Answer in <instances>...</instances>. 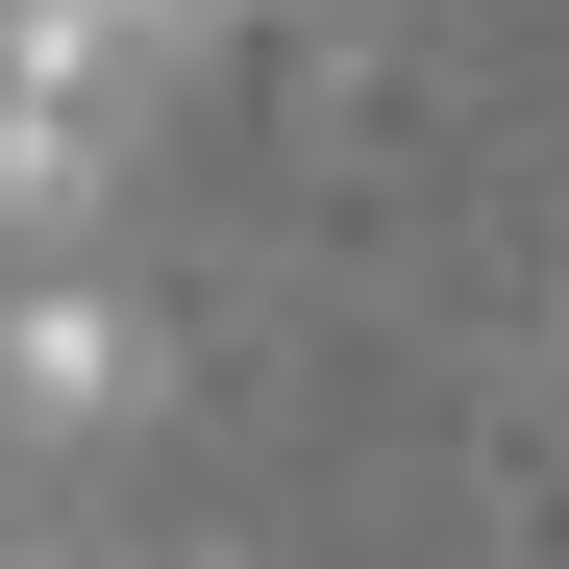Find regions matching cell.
<instances>
[{"instance_id": "cell-1", "label": "cell", "mask_w": 569, "mask_h": 569, "mask_svg": "<svg viewBox=\"0 0 569 569\" xmlns=\"http://www.w3.org/2000/svg\"><path fill=\"white\" fill-rule=\"evenodd\" d=\"M149 0H0V248L74 272V223L124 199V124H149Z\"/></svg>"}, {"instance_id": "cell-2", "label": "cell", "mask_w": 569, "mask_h": 569, "mask_svg": "<svg viewBox=\"0 0 569 569\" xmlns=\"http://www.w3.org/2000/svg\"><path fill=\"white\" fill-rule=\"evenodd\" d=\"M149 371H173V322L124 272H0V446H124Z\"/></svg>"}, {"instance_id": "cell-3", "label": "cell", "mask_w": 569, "mask_h": 569, "mask_svg": "<svg viewBox=\"0 0 569 569\" xmlns=\"http://www.w3.org/2000/svg\"><path fill=\"white\" fill-rule=\"evenodd\" d=\"M149 26H223V0H149Z\"/></svg>"}, {"instance_id": "cell-4", "label": "cell", "mask_w": 569, "mask_h": 569, "mask_svg": "<svg viewBox=\"0 0 569 569\" xmlns=\"http://www.w3.org/2000/svg\"><path fill=\"white\" fill-rule=\"evenodd\" d=\"M0 569H50V545H0Z\"/></svg>"}]
</instances>
